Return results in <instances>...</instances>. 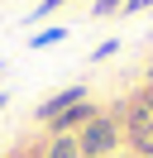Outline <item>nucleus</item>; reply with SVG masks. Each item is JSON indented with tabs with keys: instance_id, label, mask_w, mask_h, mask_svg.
Returning a JSON list of instances; mask_svg holds the SVG:
<instances>
[{
	"instance_id": "nucleus-10",
	"label": "nucleus",
	"mask_w": 153,
	"mask_h": 158,
	"mask_svg": "<svg viewBox=\"0 0 153 158\" xmlns=\"http://www.w3.org/2000/svg\"><path fill=\"white\" fill-rule=\"evenodd\" d=\"M153 0H124V15H139V10H148Z\"/></svg>"
},
{
	"instance_id": "nucleus-11",
	"label": "nucleus",
	"mask_w": 153,
	"mask_h": 158,
	"mask_svg": "<svg viewBox=\"0 0 153 158\" xmlns=\"http://www.w3.org/2000/svg\"><path fill=\"white\" fill-rule=\"evenodd\" d=\"M0 110H5V91H0Z\"/></svg>"
},
{
	"instance_id": "nucleus-9",
	"label": "nucleus",
	"mask_w": 153,
	"mask_h": 158,
	"mask_svg": "<svg viewBox=\"0 0 153 158\" xmlns=\"http://www.w3.org/2000/svg\"><path fill=\"white\" fill-rule=\"evenodd\" d=\"M115 53H120V43H115V39H105V43H101V48H96V53H91V58H96V62H105V58H115Z\"/></svg>"
},
{
	"instance_id": "nucleus-6",
	"label": "nucleus",
	"mask_w": 153,
	"mask_h": 158,
	"mask_svg": "<svg viewBox=\"0 0 153 158\" xmlns=\"http://www.w3.org/2000/svg\"><path fill=\"white\" fill-rule=\"evenodd\" d=\"M62 39H67V29H38L29 43H34V48H53V43H62Z\"/></svg>"
},
{
	"instance_id": "nucleus-1",
	"label": "nucleus",
	"mask_w": 153,
	"mask_h": 158,
	"mask_svg": "<svg viewBox=\"0 0 153 158\" xmlns=\"http://www.w3.org/2000/svg\"><path fill=\"white\" fill-rule=\"evenodd\" d=\"M76 144H81V158H105V153H115V144H120V125H115L110 115H96L91 125L76 134Z\"/></svg>"
},
{
	"instance_id": "nucleus-4",
	"label": "nucleus",
	"mask_w": 153,
	"mask_h": 158,
	"mask_svg": "<svg viewBox=\"0 0 153 158\" xmlns=\"http://www.w3.org/2000/svg\"><path fill=\"white\" fill-rule=\"evenodd\" d=\"M96 115H101V110H96V106H86V101H81V106H72V110H62V115L53 120V139H57V134H72V129L81 134V129L91 125Z\"/></svg>"
},
{
	"instance_id": "nucleus-8",
	"label": "nucleus",
	"mask_w": 153,
	"mask_h": 158,
	"mask_svg": "<svg viewBox=\"0 0 153 158\" xmlns=\"http://www.w3.org/2000/svg\"><path fill=\"white\" fill-rule=\"evenodd\" d=\"M110 10H124V0H96V5H91V15H96V19H105Z\"/></svg>"
},
{
	"instance_id": "nucleus-3",
	"label": "nucleus",
	"mask_w": 153,
	"mask_h": 158,
	"mask_svg": "<svg viewBox=\"0 0 153 158\" xmlns=\"http://www.w3.org/2000/svg\"><path fill=\"white\" fill-rule=\"evenodd\" d=\"M81 101H86V86H81V81H76V86H62V91H57V96H48L43 106H38V120H48V125H53V120L62 115V110H72V106H81Z\"/></svg>"
},
{
	"instance_id": "nucleus-13",
	"label": "nucleus",
	"mask_w": 153,
	"mask_h": 158,
	"mask_svg": "<svg viewBox=\"0 0 153 158\" xmlns=\"http://www.w3.org/2000/svg\"><path fill=\"white\" fill-rule=\"evenodd\" d=\"M148 77H153V72H148Z\"/></svg>"
},
{
	"instance_id": "nucleus-2",
	"label": "nucleus",
	"mask_w": 153,
	"mask_h": 158,
	"mask_svg": "<svg viewBox=\"0 0 153 158\" xmlns=\"http://www.w3.org/2000/svg\"><path fill=\"white\" fill-rule=\"evenodd\" d=\"M124 129H129V144L153 158V101H139L129 110V120H124Z\"/></svg>"
},
{
	"instance_id": "nucleus-12",
	"label": "nucleus",
	"mask_w": 153,
	"mask_h": 158,
	"mask_svg": "<svg viewBox=\"0 0 153 158\" xmlns=\"http://www.w3.org/2000/svg\"><path fill=\"white\" fill-rule=\"evenodd\" d=\"M143 101H153V86H148V96H143Z\"/></svg>"
},
{
	"instance_id": "nucleus-7",
	"label": "nucleus",
	"mask_w": 153,
	"mask_h": 158,
	"mask_svg": "<svg viewBox=\"0 0 153 158\" xmlns=\"http://www.w3.org/2000/svg\"><path fill=\"white\" fill-rule=\"evenodd\" d=\"M62 5H67V0H38V10H29L24 19L34 24V19H43V15H53V10H62Z\"/></svg>"
},
{
	"instance_id": "nucleus-5",
	"label": "nucleus",
	"mask_w": 153,
	"mask_h": 158,
	"mask_svg": "<svg viewBox=\"0 0 153 158\" xmlns=\"http://www.w3.org/2000/svg\"><path fill=\"white\" fill-rule=\"evenodd\" d=\"M43 158H81V144H76V134H57L53 144H48Z\"/></svg>"
}]
</instances>
